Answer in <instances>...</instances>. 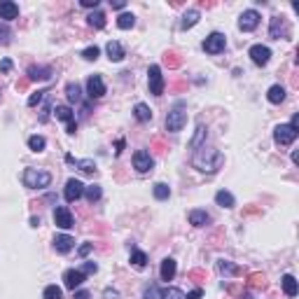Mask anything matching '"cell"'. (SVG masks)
Listing matches in <instances>:
<instances>
[{"label":"cell","instance_id":"6da1fadb","mask_svg":"<svg viewBox=\"0 0 299 299\" xmlns=\"http://www.w3.org/2000/svg\"><path fill=\"white\" fill-rule=\"evenodd\" d=\"M192 164H194L199 171H204V173H215L218 166L222 164V155H220L215 147H206V145H204V147L194 150Z\"/></svg>","mask_w":299,"mask_h":299},{"label":"cell","instance_id":"7a4b0ae2","mask_svg":"<svg viewBox=\"0 0 299 299\" xmlns=\"http://www.w3.org/2000/svg\"><path fill=\"white\" fill-rule=\"evenodd\" d=\"M24 185L31 190H45L52 185V173L42 169H26L24 171Z\"/></svg>","mask_w":299,"mask_h":299},{"label":"cell","instance_id":"3957f363","mask_svg":"<svg viewBox=\"0 0 299 299\" xmlns=\"http://www.w3.org/2000/svg\"><path fill=\"white\" fill-rule=\"evenodd\" d=\"M185 124H187V110H185V103H178L166 117V129L171 133H178V131L185 129Z\"/></svg>","mask_w":299,"mask_h":299},{"label":"cell","instance_id":"277c9868","mask_svg":"<svg viewBox=\"0 0 299 299\" xmlns=\"http://www.w3.org/2000/svg\"><path fill=\"white\" fill-rule=\"evenodd\" d=\"M147 84H150V94H155V96L164 94V75L157 63H152L147 68Z\"/></svg>","mask_w":299,"mask_h":299},{"label":"cell","instance_id":"5b68a950","mask_svg":"<svg viewBox=\"0 0 299 299\" xmlns=\"http://www.w3.org/2000/svg\"><path fill=\"white\" fill-rule=\"evenodd\" d=\"M273 140L278 145H292L297 140V129L290 126V124H278L273 129Z\"/></svg>","mask_w":299,"mask_h":299},{"label":"cell","instance_id":"8992f818","mask_svg":"<svg viewBox=\"0 0 299 299\" xmlns=\"http://www.w3.org/2000/svg\"><path fill=\"white\" fill-rule=\"evenodd\" d=\"M224 47H227V38H224L222 33H211L208 38L204 40V52L206 54H220V52H224Z\"/></svg>","mask_w":299,"mask_h":299},{"label":"cell","instance_id":"52a82bcc","mask_svg":"<svg viewBox=\"0 0 299 299\" xmlns=\"http://www.w3.org/2000/svg\"><path fill=\"white\" fill-rule=\"evenodd\" d=\"M54 115H56V119H61V122L68 124V133H70V136H75V131H77V122H75L73 108H70V105H56Z\"/></svg>","mask_w":299,"mask_h":299},{"label":"cell","instance_id":"ba28073f","mask_svg":"<svg viewBox=\"0 0 299 299\" xmlns=\"http://www.w3.org/2000/svg\"><path fill=\"white\" fill-rule=\"evenodd\" d=\"M259 12L257 10H245L243 14H241V19H238V28L243 31V33H250V31H255V28L259 26Z\"/></svg>","mask_w":299,"mask_h":299},{"label":"cell","instance_id":"9c48e42d","mask_svg":"<svg viewBox=\"0 0 299 299\" xmlns=\"http://www.w3.org/2000/svg\"><path fill=\"white\" fill-rule=\"evenodd\" d=\"M87 96L89 98H103L105 96V82L101 75H91L87 80Z\"/></svg>","mask_w":299,"mask_h":299},{"label":"cell","instance_id":"30bf717a","mask_svg":"<svg viewBox=\"0 0 299 299\" xmlns=\"http://www.w3.org/2000/svg\"><path fill=\"white\" fill-rule=\"evenodd\" d=\"M152 166H155V159L150 157L147 150H138L133 155V169L138 173H147V171H152Z\"/></svg>","mask_w":299,"mask_h":299},{"label":"cell","instance_id":"8fae6325","mask_svg":"<svg viewBox=\"0 0 299 299\" xmlns=\"http://www.w3.org/2000/svg\"><path fill=\"white\" fill-rule=\"evenodd\" d=\"M54 224L61 227V229H70L73 227V213H70L68 206H56L54 208Z\"/></svg>","mask_w":299,"mask_h":299},{"label":"cell","instance_id":"7c38bea8","mask_svg":"<svg viewBox=\"0 0 299 299\" xmlns=\"http://www.w3.org/2000/svg\"><path fill=\"white\" fill-rule=\"evenodd\" d=\"M248 56L252 59V63H255V66H266V63H269V59H271V49L264 47V45H252L250 52H248Z\"/></svg>","mask_w":299,"mask_h":299},{"label":"cell","instance_id":"4fadbf2b","mask_svg":"<svg viewBox=\"0 0 299 299\" xmlns=\"http://www.w3.org/2000/svg\"><path fill=\"white\" fill-rule=\"evenodd\" d=\"M84 194V185L77 180V178H70L68 183H66V190H63V197H66V201L68 204H73V201H77V199Z\"/></svg>","mask_w":299,"mask_h":299},{"label":"cell","instance_id":"5bb4252c","mask_svg":"<svg viewBox=\"0 0 299 299\" xmlns=\"http://www.w3.org/2000/svg\"><path fill=\"white\" fill-rule=\"evenodd\" d=\"M269 35H271L273 40L287 38V35H290V31H287L285 19H280V17H273V19H271V26H269Z\"/></svg>","mask_w":299,"mask_h":299},{"label":"cell","instance_id":"9a60e30c","mask_svg":"<svg viewBox=\"0 0 299 299\" xmlns=\"http://www.w3.org/2000/svg\"><path fill=\"white\" fill-rule=\"evenodd\" d=\"M82 283H84V273L80 269H68V271L63 273V285L68 287V290H73V292H75V287H80Z\"/></svg>","mask_w":299,"mask_h":299},{"label":"cell","instance_id":"2e32d148","mask_svg":"<svg viewBox=\"0 0 299 299\" xmlns=\"http://www.w3.org/2000/svg\"><path fill=\"white\" fill-rule=\"evenodd\" d=\"M26 75L31 82H47L52 80V68L49 66H31Z\"/></svg>","mask_w":299,"mask_h":299},{"label":"cell","instance_id":"e0dca14e","mask_svg":"<svg viewBox=\"0 0 299 299\" xmlns=\"http://www.w3.org/2000/svg\"><path fill=\"white\" fill-rule=\"evenodd\" d=\"M19 17V5L12 3V0H0V19L12 21Z\"/></svg>","mask_w":299,"mask_h":299},{"label":"cell","instance_id":"ac0fdd59","mask_svg":"<svg viewBox=\"0 0 299 299\" xmlns=\"http://www.w3.org/2000/svg\"><path fill=\"white\" fill-rule=\"evenodd\" d=\"M73 245H75V241H73V236H68V234H59V236L54 238V248H56V252H61V255L73 250Z\"/></svg>","mask_w":299,"mask_h":299},{"label":"cell","instance_id":"d6986e66","mask_svg":"<svg viewBox=\"0 0 299 299\" xmlns=\"http://www.w3.org/2000/svg\"><path fill=\"white\" fill-rule=\"evenodd\" d=\"M176 271H178L176 259L166 257V259H164V262H162V269H159V276H162V280H173V278H176Z\"/></svg>","mask_w":299,"mask_h":299},{"label":"cell","instance_id":"ffe728a7","mask_svg":"<svg viewBox=\"0 0 299 299\" xmlns=\"http://www.w3.org/2000/svg\"><path fill=\"white\" fill-rule=\"evenodd\" d=\"M280 285H283V290H285L287 297H297L299 285H297V280H294L292 273H285V276L280 278Z\"/></svg>","mask_w":299,"mask_h":299},{"label":"cell","instance_id":"44dd1931","mask_svg":"<svg viewBox=\"0 0 299 299\" xmlns=\"http://www.w3.org/2000/svg\"><path fill=\"white\" fill-rule=\"evenodd\" d=\"M105 52H108V59H110V61H115V63L124 59V47H122V45H119L117 40H110L108 47H105Z\"/></svg>","mask_w":299,"mask_h":299},{"label":"cell","instance_id":"7402d4cb","mask_svg":"<svg viewBox=\"0 0 299 299\" xmlns=\"http://www.w3.org/2000/svg\"><path fill=\"white\" fill-rule=\"evenodd\" d=\"M215 204L222 206V208H234L236 206V199H234V194L227 190H220L218 194H215Z\"/></svg>","mask_w":299,"mask_h":299},{"label":"cell","instance_id":"603a6c76","mask_svg":"<svg viewBox=\"0 0 299 299\" xmlns=\"http://www.w3.org/2000/svg\"><path fill=\"white\" fill-rule=\"evenodd\" d=\"M266 98H269V103L278 105V103L285 101V89L280 87V84H273V87H269V91H266Z\"/></svg>","mask_w":299,"mask_h":299},{"label":"cell","instance_id":"cb8c5ba5","mask_svg":"<svg viewBox=\"0 0 299 299\" xmlns=\"http://www.w3.org/2000/svg\"><path fill=\"white\" fill-rule=\"evenodd\" d=\"M199 19H201V14H199V10H190V12H185L183 21H180V28H183V31H187V28L197 26Z\"/></svg>","mask_w":299,"mask_h":299},{"label":"cell","instance_id":"d4e9b609","mask_svg":"<svg viewBox=\"0 0 299 299\" xmlns=\"http://www.w3.org/2000/svg\"><path fill=\"white\" fill-rule=\"evenodd\" d=\"M208 222H211V215L206 211H190V224H194V227H206Z\"/></svg>","mask_w":299,"mask_h":299},{"label":"cell","instance_id":"484cf974","mask_svg":"<svg viewBox=\"0 0 299 299\" xmlns=\"http://www.w3.org/2000/svg\"><path fill=\"white\" fill-rule=\"evenodd\" d=\"M133 117H136L138 122H150L152 119V110L145 105V103H136V108H133Z\"/></svg>","mask_w":299,"mask_h":299},{"label":"cell","instance_id":"4316f807","mask_svg":"<svg viewBox=\"0 0 299 299\" xmlns=\"http://www.w3.org/2000/svg\"><path fill=\"white\" fill-rule=\"evenodd\" d=\"M82 197H87L89 204H96V201L103 197L101 185H89V187H84V194H82Z\"/></svg>","mask_w":299,"mask_h":299},{"label":"cell","instance_id":"83f0119b","mask_svg":"<svg viewBox=\"0 0 299 299\" xmlns=\"http://www.w3.org/2000/svg\"><path fill=\"white\" fill-rule=\"evenodd\" d=\"M117 26L122 28V31H129V28L136 26V17L131 12H122L119 17H117Z\"/></svg>","mask_w":299,"mask_h":299},{"label":"cell","instance_id":"f1b7e54d","mask_svg":"<svg viewBox=\"0 0 299 299\" xmlns=\"http://www.w3.org/2000/svg\"><path fill=\"white\" fill-rule=\"evenodd\" d=\"M152 194H155L157 201H166V199L171 197V187L166 183H157L155 187H152Z\"/></svg>","mask_w":299,"mask_h":299},{"label":"cell","instance_id":"f546056e","mask_svg":"<svg viewBox=\"0 0 299 299\" xmlns=\"http://www.w3.org/2000/svg\"><path fill=\"white\" fill-rule=\"evenodd\" d=\"M218 271L222 273V276H238V266L231 264L229 259H220V262H218Z\"/></svg>","mask_w":299,"mask_h":299},{"label":"cell","instance_id":"4dcf8cb0","mask_svg":"<svg viewBox=\"0 0 299 299\" xmlns=\"http://www.w3.org/2000/svg\"><path fill=\"white\" fill-rule=\"evenodd\" d=\"M131 264L136 266V269H145V264H147V255H145L143 250L133 248V250H131Z\"/></svg>","mask_w":299,"mask_h":299},{"label":"cell","instance_id":"1f68e13d","mask_svg":"<svg viewBox=\"0 0 299 299\" xmlns=\"http://www.w3.org/2000/svg\"><path fill=\"white\" fill-rule=\"evenodd\" d=\"M87 21H89V26H94V28H105V14L101 12V10H96V12H91L87 17Z\"/></svg>","mask_w":299,"mask_h":299},{"label":"cell","instance_id":"d6a6232c","mask_svg":"<svg viewBox=\"0 0 299 299\" xmlns=\"http://www.w3.org/2000/svg\"><path fill=\"white\" fill-rule=\"evenodd\" d=\"M159 299H185V292L180 287H164L159 290Z\"/></svg>","mask_w":299,"mask_h":299},{"label":"cell","instance_id":"836d02e7","mask_svg":"<svg viewBox=\"0 0 299 299\" xmlns=\"http://www.w3.org/2000/svg\"><path fill=\"white\" fill-rule=\"evenodd\" d=\"M66 96H68V101L70 103H80L82 101V91H80V87L77 84H66Z\"/></svg>","mask_w":299,"mask_h":299},{"label":"cell","instance_id":"e575fe53","mask_svg":"<svg viewBox=\"0 0 299 299\" xmlns=\"http://www.w3.org/2000/svg\"><path fill=\"white\" fill-rule=\"evenodd\" d=\"M45 145H47V140H45L42 136H31V138H28V147L33 150V152H42Z\"/></svg>","mask_w":299,"mask_h":299},{"label":"cell","instance_id":"d590c367","mask_svg":"<svg viewBox=\"0 0 299 299\" xmlns=\"http://www.w3.org/2000/svg\"><path fill=\"white\" fill-rule=\"evenodd\" d=\"M75 166L82 171V173H96V164L91 159H80V162H75Z\"/></svg>","mask_w":299,"mask_h":299},{"label":"cell","instance_id":"8d00e7d4","mask_svg":"<svg viewBox=\"0 0 299 299\" xmlns=\"http://www.w3.org/2000/svg\"><path fill=\"white\" fill-rule=\"evenodd\" d=\"M42 297H45V299H61L63 292H61V287L47 285V287H45V292H42Z\"/></svg>","mask_w":299,"mask_h":299},{"label":"cell","instance_id":"74e56055","mask_svg":"<svg viewBox=\"0 0 299 299\" xmlns=\"http://www.w3.org/2000/svg\"><path fill=\"white\" fill-rule=\"evenodd\" d=\"M47 89H40V91H35L33 96H31V98H28V105H31V108H35V105H38V103H42L45 101V98H47Z\"/></svg>","mask_w":299,"mask_h":299},{"label":"cell","instance_id":"f35d334b","mask_svg":"<svg viewBox=\"0 0 299 299\" xmlns=\"http://www.w3.org/2000/svg\"><path fill=\"white\" fill-rule=\"evenodd\" d=\"M98 54H101V49L96 47H87L84 49V52H82V56H84V59H87V61H96V59H98Z\"/></svg>","mask_w":299,"mask_h":299},{"label":"cell","instance_id":"ab89813d","mask_svg":"<svg viewBox=\"0 0 299 299\" xmlns=\"http://www.w3.org/2000/svg\"><path fill=\"white\" fill-rule=\"evenodd\" d=\"M80 271L84 273V276H87V273H96L98 271V264H96V262H84V264L80 266Z\"/></svg>","mask_w":299,"mask_h":299},{"label":"cell","instance_id":"60d3db41","mask_svg":"<svg viewBox=\"0 0 299 299\" xmlns=\"http://www.w3.org/2000/svg\"><path fill=\"white\" fill-rule=\"evenodd\" d=\"M145 299H159V290H157V285H147L143 292Z\"/></svg>","mask_w":299,"mask_h":299},{"label":"cell","instance_id":"b9f144b4","mask_svg":"<svg viewBox=\"0 0 299 299\" xmlns=\"http://www.w3.org/2000/svg\"><path fill=\"white\" fill-rule=\"evenodd\" d=\"M103 299H119V292H117L115 287H105L103 290Z\"/></svg>","mask_w":299,"mask_h":299},{"label":"cell","instance_id":"7bdbcfd3","mask_svg":"<svg viewBox=\"0 0 299 299\" xmlns=\"http://www.w3.org/2000/svg\"><path fill=\"white\" fill-rule=\"evenodd\" d=\"M250 285H255V287L264 285V276H262V273H252V276H250Z\"/></svg>","mask_w":299,"mask_h":299},{"label":"cell","instance_id":"ee69618b","mask_svg":"<svg viewBox=\"0 0 299 299\" xmlns=\"http://www.w3.org/2000/svg\"><path fill=\"white\" fill-rule=\"evenodd\" d=\"M91 248H94V243H84V245H80V250H77V255H80V257H87L89 252H91Z\"/></svg>","mask_w":299,"mask_h":299},{"label":"cell","instance_id":"f6af8a7d","mask_svg":"<svg viewBox=\"0 0 299 299\" xmlns=\"http://www.w3.org/2000/svg\"><path fill=\"white\" fill-rule=\"evenodd\" d=\"M12 70V59H3L0 61V73H10Z\"/></svg>","mask_w":299,"mask_h":299},{"label":"cell","instance_id":"bcb514c9","mask_svg":"<svg viewBox=\"0 0 299 299\" xmlns=\"http://www.w3.org/2000/svg\"><path fill=\"white\" fill-rule=\"evenodd\" d=\"M204 297V290L201 287H197V290H192L190 294H185V299H201Z\"/></svg>","mask_w":299,"mask_h":299},{"label":"cell","instance_id":"7dc6e473","mask_svg":"<svg viewBox=\"0 0 299 299\" xmlns=\"http://www.w3.org/2000/svg\"><path fill=\"white\" fill-rule=\"evenodd\" d=\"M0 42H3V45H7V42H10V31H7L5 26L0 28Z\"/></svg>","mask_w":299,"mask_h":299},{"label":"cell","instance_id":"c3c4849f","mask_svg":"<svg viewBox=\"0 0 299 299\" xmlns=\"http://www.w3.org/2000/svg\"><path fill=\"white\" fill-rule=\"evenodd\" d=\"M49 112H52V105H49V103H47V105H45V108H42L40 122H47V119H49Z\"/></svg>","mask_w":299,"mask_h":299},{"label":"cell","instance_id":"681fc988","mask_svg":"<svg viewBox=\"0 0 299 299\" xmlns=\"http://www.w3.org/2000/svg\"><path fill=\"white\" fill-rule=\"evenodd\" d=\"M73 299H91V294L87 292V290H77V292H75V297Z\"/></svg>","mask_w":299,"mask_h":299},{"label":"cell","instance_id":"f907efd6","mask_svg":"<svg viewBox=\"0 0 299 299\" xmlns=\"http://www.w3.org/2000/svg\"><path fill=\"white\" fill-rule=\"evenodd\" d=\"M110 5L115 7V10H124V7H126V3H124V0H110Z\"/></svg>","mask_w":299,"mask_h":299},{"label":"cell","instance_id":"816d5d0a","mask_svg":"<svg viewBox=\"0 0 299 299\" xmlns=\"http://www.w3.org/2000/svg\"><path fill=\"white\" fill-rule=\"evenodd\" d=\"M80 5L82 7H94V10H96V7H98V0H82Z\"/></svg>","mask_w":299,"mask_h":299},{"label":"cell","instance_id":"f5cc1de1","mask_svg":"<svg viewBox=\"0 0 299 299\" xmlns=\"http://www.w3.org/2000/svg\"><path fill=\"white\" fill-rule=\"evenodd\" d=\"M166 63H171V66H178V59H176V54H166Z\"/></svg>","mask_w":299,"mask_h":299},{"label":"cell","instance_id":"db71d44e","mask_svg":"<svg viewBox=\"0 0 299 299\" xmlns=\"http://www.w3.org/2000/svg\"><path fill=\"white\" fill-rule=\"evenodd\" d=\"M122 150H124V140L119 138V140H117V150H115V152H117V155H122Z\"/></svg>","mask_w":299,"mask_h":299},{"label":"cell","instance_id":"11a10c76","mask_svg":"<svg viewBox=\"0 0 299 299\" xmlns=\"http://www.w3.org/2000/svg\"><path fill=\"white\" fill-rule=\"evenodd\" d=\"M31 224H33V227H40V218H31Z\"/></svg>","mask_w":299,"mask_h":299}]
</instances>
